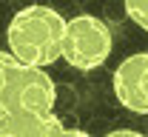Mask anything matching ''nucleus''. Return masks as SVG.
Masks as SVG:
<instances>
[{
	"instance_id": "f257e3e1",
	"label": "nucleus",
	"mask_w": 148,
	"mask_h": 137,
	"mask_svg": "<svg viewBox=\"0 0 148 137\" xmlns=\"http://www.w3.org/2000/svg\"><path fill=\"white\" fill-rule=\"evenodd\" d=\"M63 37H66V17L43 3L20 9L6 29L9 54L34 69H46L63 57Z\"/></svg>"
},
{
	"instance_id": "f03ea898",
	"label": "nucleus",
	"mask_w": 148,
	"mask_h": 137,
	"mask_svg": "<svg viewBox=\"0 0 148 137\" xmlns=\"http://www.w3.org/2000/svg\"><path fill=\"white\" fill-rule=\"evenodd\" d=\"M57 86L46 69H34L0 52V114H34L51 117Z\"/></svg>"
},
{
	"instance_id": "7ed1b4c3",
	"label": "nucleus",
	"mask_w": 148,
	"mask_h": 137,
	"mask_svg": "<svg viewBox=\"0 0 148 137\" xmlns=\"http://www.w3.org/2000/svg\"><path fill=\"white\" fill-rule=\"evenodd\" d=\"M111 29L94 14H77L66 20V37H63V60L80 69V72H91L97 66H103L111 54Z\"/></svg>"
},
{
	"instance_id": "20e7f679",
	"label": "nucleus",
	"mask_w": 148,
	"mask_h": 137,
	"mask_svg": "<svg viewBox=\"0 0 148 137\" xmlns=\"http://www.w3.org/2000/svg\"><path fill=\"white\" fill-rule=\"evenodd\" d=\"M114 97L134 114H148V52L128 54L114 69Z\"/></svg>"
},
{
	"instance_id": "39448f33",
	"label": "nucleus",
	"mask_w": 148,
	"mask_h": 137,
	"mask_svg": "<svg viewBox=\"0 0 148 137\" xmlns=\"http://www.w3.org/2000/svg\"><path fill=\"white\" fill-rule=\"evenodd\" d=\"M63 123L34 114H0V137H57Z\"/></svg>"
},
{
	"instance_id": "423d86ee",
	"label": "nucleus",
	"mask_w": 148,
	"mask_h": 137,
	"mask_svg": "<svg viewBox=\"0 0 148 137\" xmlns=\"http://www.w3.org/2000/svg\"><path fill=\"white\" fill-rule=\"evenodd\" d=\"M123 3H125V14L143 32H148V0H123Z\"/></svg>"
},
{
	"instance_id": "0eeeda50",
	"label": "nucleus",
	"mask_w": 148,
	"mask_h": 137,
	"mask_svg": "<svg viewBox=\"0 0 148 137\" xmlns=\"http://www.w3.org/2000/svg\"><path fill=\"white\" fill-rule=\"evenodd\" d=\"M106 137H145V134H140L134 129H117V131H108Z\"/></svg>"
}]
</instances>
